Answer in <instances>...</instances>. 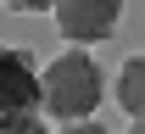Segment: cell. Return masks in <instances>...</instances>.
Wrapping results in <instances>:
<instances>
[{
	"label": "cell",
	"mask_w": 145,
	"mask_h": 134,
	"mask_svg": "<svg viewBox=\"0 0 145 134\" xmlns=\"http://www.w3.org/2000/svg\"><path fill=\"white\" fill-rule=\"evenodd\" d=\"M39 90H45V112L61 117V123H84V117L101 106V90H106V78L95 67L89 50H61V56L39 73Z\"/></svg>",
	"instance_id": "cell-1"
},
{
	"label": "cell",
	"mask_w": 145,
	"mask_h": 134,
	"mask_svg": "<svg viewBox=\"0 0 145 134\" xmlns=\"http://www.w3.org/2000/svg\"><path fill=\"white\" fill-rule=\"evenodd\" d=\"M11 11H56V0H6Z\"/></svg>",
	"instance_id": "cell-6"
},
{
	"label": "cell",
	"mask_w": 145,
	"mask_h": 134,
	"mask_svg": "<svg viewBox=\"0 0 145 134\" xmlns=\"http://www.w3.org/2000/svg\"><path fill=\"white\" fill-rule=\"evenodd\" d=\"M0 134H50V129H45L39 117H6V123H0Z\"/></svg>",
	"instance_id": "cell-5"
},
{
	"label": "cell",
	"mask_w": 145,
	"mask_h": 134,
	"mask_svg": "<svg viewBox=\"0 0 145 134\" xmlns=\"http://www.w3.org/2000/svg\"><path fill=\"white\" fill-rule=\"evenodd\" d=\"M0 6H6V0H0Z\"/></svg>",
	"instance_id": "cell-9"
},
{
	"label": "cell",
	"mask_w": 145,
	"mask_h": 134,
	"mask_svg": "<svg viewBox=\"0 0 145 134\" xmlns=\"http://www.w3.org/2000/svg\"><path fill=\"white\" fill-rule=\"evenodd\" d=\"M45 90H39V67L22 45H0V123L6 117H39Z\"/></svg>",
	"instance_id": "cell-2"
},
{
	"label": "cell",
	"mask_w": 145,
	"mask_h": 134,
	"mask_svg": "<svg viewBox=\"0 0 145 134\" xmlns=\"http://www.w3.org/2000/svg\"><path fill=\"white\" fill-rule=\"evenodd\" d=\"M128 134H145V117H134V129H128Z\"/></svg>",
	"instance_id": "cell-8"
},
{
	"label": "cell",
	"mask_w": 145,
	"mask_h": 134,
	"mask_svg": "<svg viewBox=\"0 0 145 134\" xmlns=\"http://www.w3.org/2000/svg\"><path fill=\"white\" fill-rule=\"evenodd\" d=\"M112 95H117V106H123L128 117H145V56H128V61H123Z\"/></svg>",
	"instance_id": "cell-4"
},
{
	"label": "cell",
	"mask_w": 145,
	"mask_h": 134,
	"mask_svg": "<svg viewBox=\"0 0 145 134\" xmlns=\"http://www.w3.org/2000/svg\"><path fill=\"white\" fill-rule=\"evenodd\" d=\"M61 134H106V129H101V123H89V117H84V123H72V129H61Z\"/></svg>",
	"instance_id": "cell-7"
},
{
	"label": "cell",
	"mask_w": 145,
	"mask_h": 134,
	"mask_svg": "<svg viewBox=\"0 0 145 134\" xmlns=\"http://www.w3.org/2000/svg\"><path fill=\"white\" fill-rule=\"evenodd\" d=\"M123 22V0H56V28L67 45H101L117 34Z\"/></svg>",
	"instance_id": "cell-3"
}]
</instances>
